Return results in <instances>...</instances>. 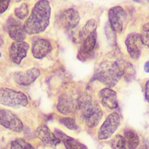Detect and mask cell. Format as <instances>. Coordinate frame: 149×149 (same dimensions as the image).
I'll return each instance as SVG.
<instances>
[{
  "label": "cell",
  "instance_id": "6da1fadb",
  "mask_svg": "<svg viewBox=\"0 0 149 149\" xmlns=\"http://www.w3.org/2000/svg\"><path fill=\"white\" fill-rule=\"evenodd\" d=\"M51 10L48 1H37L23 25L26 34L33 35L45 31L49 24Z\"/></svg>",
  "mask_w": 149,
  "mask_h": 149
},
{
  "label": "cell",
  "instance_id": "7a4b0ae2",
  "mask_svg": "<svg viewBox=\"0 0 149 149\" xmlns=\"http://www.w3.org/2000/svg\"><path fill=\"white\" fill-rule=\"evenodd\" d=\"M123 75V69L117 62L104 61L96 69L94 79L111 88L119 82Z\"/></svg>",
  "mask_w": 149,
  "mask_h": 149
},
{
  "label": "cell",
  "instance_id": "3957f363",
  "mask_svg": "<svg viewBox=\"0 0 149 149\" xmlns=\"http://www.w3.org/2000/svg\"><path fill=\"white\" fill-rule=\"evenodd\" d=\"M78 108L81 119L87 126L94 127L99 124L103 113L97 101L86 96L81 98Z\"/></svg>",
  "mask_w": 149,
  "mask_h": 149
},
{
  "label": "cell",
  "instance_id": "277c9868",
  "mask_svg": "<svg viewBox=\"0 0 149 149\" xmlns=\"http://www.w3.org/2000/svg\"><path fill=\"white\" fill-rule=\"evenodd\" d=\"M0 104L12 108L24 107L28 104V98L27 95L22 91L6 87H1Z\"/></svg>",
  "mask_w": 149,
  "mask_h": 149
},
{
  "label": "cell",
  "instance_id": "5b68a950",
  "mask_svg": "<svg viewBox=\"0 0 149 149\" xmlns=\"http://www.w3.org/2000/svg\"><path fill=\"white\" fill-rule=\"evenodd\" d=\"M108 19L112 30L116 33H120L126 24L127 13L121 6H113L108 10Z\"/></svg>",
  "mask_w": 149,
  "mask_h": 149
},
{
  "label": "cell",
  "instance_id": "8992f818",
  "mask_svg": "<svg viewBox=\"0 0 149 149\" xmlns=\"http://www.w3.org/2000/svg\"><path fill=\"white\" fill-rule=\"evenodd\" d=\"M81 45L78 57L81 60L86 59L94 51L97 41V30L92 32H83L80 33Z\"/></svg>",
  "mask_w": 149,
  "mask_h": 149
},
{
  "label": "cell",
  "instance_id": "52a82bcc",
  "mask_svg": "<svg viewBox=\"0 0 149 149\" xmlns=\"http://www.w3.org/2000/svg\"><path fill=\"white\" fill-rule=\"evenodd\" d=\"M120 116L118 113L113 112L105 119L98 130V137L100 140H106L111 137L120 124Z\"/></svg>",
  "mask_w": 149,
  "mask_h": 149
},
{
  "label": "cell",
  "instance_id": "ba28073f",
  "mask_svg": "<svg viewBox=\"0 0 149 149\" xmlns=\"http://www.w3.org/2000/svg\"><path fill=\"white\" fill-rule=\"evenodd\" d=\"M0 124L6 129L18 133L24 128L20 119L11 111L6 109H0Z\"/></svg>",
  "mask_w": 149,
  "mask_h": 149
},
{
  "label": "cell",
  "instance_id": "9c48e42d",
  "mask_svg": "<svg viewBox=\"0 0 149 149\" xmlns=\"http://www.w3.org/2000/svg\"><path fill=\"white\" fill-rule=\"evenodd\" d=\"M80 15L77 10L69 8L63 10L59 17V22L61 26L66 30L76 27L80 22Z\"/></svg>",
  "mask_w": 149,
  "mask_h": 149
},
{
  "label": "cell",
  "instance_id": "30bf717a",
  "mask_svg": "<svg viewBox=\"0 0 149 149\" xmlns=\"http://www.w3.org/2000/svg\"><path fill=\"white\" fill-rule=\"evenodd\" d=\"M125 44L130 57L134 59H138L141 55L143 45L140 34L135 32L129 33L125 40Z\"/></svg>",
  "mask_w": 149,
  "mask_h": 149
},
{
  "label": "cell",
  "instance_id": "8fae6325",
  "mask_svg": "<svg viewBox=\"0 0 149 149\" xmlns=\"http://www.w3.org/2000/svg\"><path fill=\"white\" fill-rule=\"evenodd\" d=\"M40 75L39 69L36 68L14 73V81L21 86H29L34 83Z\"/></svg>",
  "mask_w": 149,
  "mask_h": 149
},
{
  "label": "cell",
  "instance_id": "7c38bea8",
  "mask_svg": "<svg viewBox=\"0 0 149 149\" xmlns=\"http://www.w3.org/2000/svg\"><path fill=\"white\" fill-rule=\"evenodd\" d=\"M29 49V44L24 41L13 42L9 48L10 60L14 63L19 65L26 56Z\"/></svg>",
  "mask_w": 149,
  "mask_h": 149
},
{
  "label": "cell",
  "instance_id": "4fadbf2b",
  "mask_svg": "<svg viewBox=\"0 0 149 149\" xmlns=\"http://www.w3.org/2000/svg\"><path fill=\"white\" fill-rule=\"evenodd\" d=\"M36 134L42 143L47 147H55L61 142L55 133L45 125H41L36 129Z\"/></svg>",
  "mask_w": 149,
  "mask_h": 149
},
{
  "label": "cell",
  "instance_id": "5bb4252c",
  "mask_svg": "<svg viewBox=\"0 0 149 149\" xmlns=\"http://www.w3.org/2000/svg\"><path fill=\"white\" fill-rule=\"evenodd\" d=\"M98 98L104 107L113 109L118 107L116 93L111 88L105 87L101 89L98 93Z\"/></svg>",
  "mask_w": 149,
  "mask_h": 149
},
{
  "label": "cell",
  "instance_id": "9a60e30c",
  "mask_svg": "<svg viewBox=\"0 0 149 149\" xmlns=\"http://www.w3.org/2000/svg\"><path fill=\"white\" fill-rule=\"evenodd\" d=\"M7 29L9 37L15 41H24L26 37V33L22 26L16 19L9 18L7 22Z\"/></svg>",
  "mask_w": 149,
  "mask_h": 149
},
{
  "label": "cell",
  "instance_id": "2e32d148",
  "mask_svg": "<svg viewBox=\"0 0 149 149\" xmlns=\"http://www.w3.org/2000/svg\"><path fill=\"white\" fill-rule=\"evenodd\" d=\"M52 50L51 43L47 40L38 38L35 40L31 48V53L34 58L38 59L45 57Z\"/></svg>",
  "mask_w": 149,
  "mask_h": 149
},
{
  "label": "cell",
  "instance_id": "e0dca14e",
  "mask_svg": "<svg viewBox=\"0 0 149 149\" xmlns=\"http://www.w3.org/2000/svg\"><path fill=\"white\" fill-rule=\"evenodd\" d=\"M76 106L73 98L67 94H62L59 98L56 105L58 111L64 115L72 113Z\"/></svg>",
  "mask_w": 149,
  "mask_h": 149
},
{
  "label": "cell",
  "instance_id": "ac0fdd59",
  "mask_svg": "<svg viewBox=\"0 0 149 149\" xmlns=\"http://www.w3.org/2000/svg\"><path fill=\"white\" fill-rule=\"evenodd\" d=\"M55 134L62 141L66 149H87V147L84 144L78 141L77 140L67 136L61 130H55Z\"/></svg>",
  "mask_w": 149,
  "mask_h": 149
},
{
  "label": "cell",
  "instance_id": "d6986e66",
  "mask_svg": "<svg viewBox=\"0 0 149 149\" xmlns=\"http://www.w3.org/2000/svg\"><path fill=\"white\" fill-rule=\"evenodd\" d=\"M123 138L127 149H136L139 144V136L132 129H126L124 132Z\"/></svg>",
  "mask_w": 149,
  "mask_h": 149
},
{
  "label": "cell",
  "instance_id": "ffe728a7",
  "mask_svg": "<svg viewBox=\"0 0 149 149\" xmlns=\"http://www.w3.org/2000/svg\"><path fill=\"white\" fill-rule=\"evenodd\" d=\"M10 149H35L34 147L23 138H18L12 141Z\"/></svg>",
  "mask_w": 149,
  "mask_h": 149
},
{
  "label": "cell",
  "instance_id": "44dd1931",
  "mask_svg": "<svg viewBox=\"0 0 149 149\" xmlns=\"http://www.w3.org/2000/svg\"><path fill=\"white\" fill-rule=\"evenodd\" d=\"M111 146L112 149H127L123 137L117 134L112 139Z\"/></svg>",
  "mask_w": 149,
  "mask_h": 149
},
{
  "label": "cell",
  "instance_id": "7402d4cb",
  "mask_svg": "<svg viewBox=\"0 0 149 149\" xmlns=\"http://www.w3.org/2000/svg\"><path fill=\"white\" fill-rule=\"evenodd\" d=\"M140 36L142 44L149 48V22L142 26Z\"/></svg>",
  "mask_w": 149,
  "mask_h": 149
},
{
  "label": "cell",
  "instance_id": "603a6c76",
  "mask_svg": "<svg viewBox=\"0 0 149 149\" xmlns=\"http://www.w3.org/2000/svg\"><path fill=\"white\" fill-rule=\"evenodd\" d=\"M14 13L17 18L19 19H25L29 14V7L27 3H22L20 5L15 8Z\"/></svg>",
  "mask_w": 149,
  "mask_h": 149
},
{
  "label": "cell",
  "instance_id": "cb8c5ba5",
  "mask_svg": "<svg viewBox=\"0 0 149 149\" xmlns=\"http://www.w3.org/2000/svg\"><path fill=\"white\" fill-rule=\"evenodd\" d=\"M123 75L125 79L127 81H130L134 79V77L135 76V70L133 68V65L129 63L126 62V63L125 65L124 68H122Z\"/></svg>",
  "mask_w": 149,
  "mask_h": 149
},
{
  "label": "cell",
  "instance_id": "d4e9b609",
  "mask_svg": "<svg viewBox=\"0 0 149 149\" xmlns=\"http://www.w3.org/2000/svg\"><path fill=\"white\" fill-rule=\"evenodd\" d=\"M59 122L64 126L70 130H76L77 125L76 123L75 120L72 118H62L59 119Z\"/></svg>",
  "mask_w": 149,
  "mask_h": 149
},
{
  "label": "cell",
  "instance_id": "484cf974",
  "mask_svg": "<svg viewBox=\"0 0 149 149\" xmlns=\"http://www.w3.org/2000/svg\"><path fill=\"white\" fill-rule=\"evenodd\" d=\"M9 3L10 1H0V14L6 10L9 5Z\"/></svg>",
  "mask_w": 149,
  "mask_h": 149
},
{
  "label": "cell",
  "instance_id": "4316f807",
  "mask_svg": "<svg viewBox=\"0 0 149 149\" xmlns=\"http://www.w3.org/2000/svg\"><path fill=\"white\" fill-rule=\"evenodd\" d=\"M144 90H145L146 100L148 102H149V79L146 81L145 84Z\"/></svg>",
  "mask_w": 149,
  "mask_h": 149
},
{
  "label": "cell",
  "instance_id": "83f0119b",
  "mask_svg": "<svg viewBox=\"0 0 149 149\" xmlns=\"http://www.w3.org/2000/svg\"><path fill=\"white\" fill-rule=\"evenodd\" d=\"M144 69L146 73H149V61L146 62L144 66Z\"/></svg>",
  "mask_w": 149,
  "mask_h": 149
},
{
  "label": "cell",
  "instance_id": "f1b7e54d",
  "mask_svg": "<svg viewBox=\"0 0 149 149\" xmlns=\"http://www.w3.org/2000/svg\"><path fill=\"white\" fill-rule=\"evenodd\" d=\"M141 149H148V148H147L146 146H144V147H142Z\"/></svg>",
  "mask_w": 149,
  "mask_h": 149
},
{
  "label": "cell",
  "instance_id": "f546056e",
  "mask_svg": "<svg viewBox=\"0 0 149 149\" xmlns=\"http://www.w3.org/2000/svg\"><path fill=\"white\" fill-rule=\"evenodd\" d=\"M1 56V52H0V57Z\"/></svg>",
  "mask_w": 149,
  "mask_h": 149
}]
</instances>
